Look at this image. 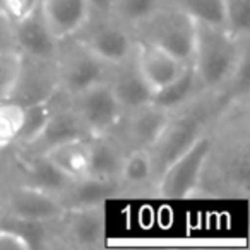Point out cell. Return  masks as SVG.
<instances>
[{
    "mask_svg": "<svg viewBox=\"0 0 250 250\" xmlns=\"http://www.w3.org/2000/svg\"><path fill=\"white\" fill-rule=\"evenodd\" d=\"M240 42L225 28L197 24L192 65L202 89L223 86L238 70L242 60Z\"/></svg>",
    "mask_w": 250,
    "mask_h": 250,
    "instance_id": "1",
    "label": "cell"
},
{
    "mask_svg": "<svg viewBox=\"0 0 250 250\" xmlns=\"http://www.w3.org/2000/svg\"><path fill=\"white\" fill-rule=\"evenodd\" d=\"M141 42L160 46L184 63H192L197 22L180 9L165 4L151 18L137 26Z\"/></svg>",
    "mask_w": 250,
    "mask_h": 250,
    "instance_id": "2",
    "label": "cell"
},
{
    "mask_svg": "<svg viewBox=\"0 0 250 250\" xmlns=\"http://www.w3.org/2000/svg\"><path fill=\"white\" fill-rule=\"evenodd\" d=\"M76 40L110 67L130 59L137 46V40L132 36L130 28L122 24L113 16L91 14Z\"/></svg>",
    "mask_w": 250,
    "mask_h": 250,
    "instance_id": "3",
    "label": "cell"
},
{
    "mask_svg": "<svg viewBox=\"0 0 250 250\" xmlns=\"http://www.w3.org/2000/svg\"><path fill=\"white\" fill-rule=\"evenodd\" d=\"M214 149V141L202 134L182 156L171 161L158 177V192L165 199L190 197L201 184L202 173Z\"/></svg>",
    "mask_w": 250,
    "mask_h": 250,
    "instance_id": "4",
    "label": "cell"
},
{
    "mask_svg": "<svg viewBox=\"0 0 250 250\" xmlns=\"http://www.w3.org/2000/svg\"><path fill=\"white\" fill-rule=\"evenodd\" d=\"M72 45L62 46L57 57V79L59 91H63L70 98L77 96L83 91L108 81L111 69L110 65L100 60L89 52L84 45H81L76 38H72Z\"/></svg>",
    "mask_w": 250,
    "mask_h": 250,
    "instance_id": "5",
    "label": "cell"
},
{
    "mask_svg": "<svg viewBox=\"0 0 250 250\" xmlns=\"http://www.w3.org/2000/svg\"><path fill=\"white\" fill-rule=\"evenodd\" d=\"M72 108L86 127L89 137L108 136L125 113L108 81L74 96Z\"/></svg>",
    "mask_w": 250,
    "mask_h": 250,
    "instance_id": "6",
    "label": "cell"
},
{
    "mask_svg": "<svg viewBox=\"0 0 250 250\" xmlns=\"http://www.w3.org/2000/svg\"><path fill=\"white\" fill-rule=\"evenodd\" d=\"M67 206L57 192L38 185H19L12 188L5 199V212L9 218L22 223L46 225L63 218Z\"/></svg>",
    "mask_w": 250,
    "mask_h": 250,
    "instance_id": "7",
    "label": "cell"
},
{
    "mask_svg": "<svg viewBox=\"0 0 250 250\" xmlns=\"http://www.w3.org/2000/svg\"><path fill=\"white\" fill-rule=\"evenodd\" d=\"M204 134V125L197 117L192 115H177L171 117L161 136L151 147V156L154 163L156 180L163 170L185 153L199 137Z\"/></svg>",
    "mask_w": 250,
    "mask_h": 250,
    "instance_id": "8",
    "label": "cell"
},
{
    "mask_svg": "<svg viewBox=\"0 0 250 250\" xmlns=\"http://www.w3.org/2000/svg\"><path fill=\"white\" fill-rule=\"evenodd\" d=\"M60 221H63V233L72 245L83 249L100 247L106 233L104 202L67 208Z\"/></svg>",
    "mask_w": 250,
    "mask_h": 250,
    "instance_id": "9",
    "label": "cell"
},
{
    "mask_svg": "<svg viewBox=\"0 0 250 250\" xmlns=\"http://www.w3.org/2000/svg\"><path fill=\"white\" fill-rule=\"evenodd\" d=\"M14 36L19 46V53L26 59L57 62L62 42L55 38L46 26L40 9L31 16L14 24Z\"/></svg>",
    "mask_w": 250,
    "mask_h": 250,
    "instance_id": "10",
    "label": "cell"
},
{
    "mask_svg": "<svg viewBox=\"0 0 250 250\" xmlns=\"http://www.w3.org/2000/svg\"><path fill=\"white\" fill-rule=\"evenodd\" d=\"M38 9L60 42L76 38L93 14L87 0H40Z\"/></svg>",
    "mask_w": 250,
    "mask_h": 250,
    "instance_id": "11",
    "label": "cell"
},
{
    "mask_svg": "<svg viewBox=\"0 0 250 250\" xmlns=\"http://www.w3.org/2000/svg\"><path fill=\"white\" fill-rule=\"evenodd\" d=\"M134 59H136L141 74L144 76V79L147 81L153 91H158L167 84H170L188 65V63L180 62L173 55L161 50L160 46L141 42V40H137Z\"/></svg>",
    "mask_w": 250,
    "mask_h": 250,
    "instance_id": "12",
    "label": "cell"
},
{
    "mask_svg": "<svg viewBox=\"0 0 250 250\" xmlns=\"http://www.w3.org/2000/svg\"><path fill=\"white\" fill-rule=\"evenodd\" d=\"M115 74L108 76V84L113 89L124 111H130L153 101L154 91L141 74L134 55L125 62L113 65Z\"/></svg>",
    "mask_w": 250,
    "mask_h": 250,
    "instance_id": "13",
    "label": "cell"
},
{
    "mask_svg": "<svg viewBox=\"0 0 250 250\" xmlns=\"http://www.w3.org/2000/svg\"><path fill=\"white\" fill-rule=\"evenodd\" d=\"M127 113H129L127 137L130 141V149L132 147L151 149L173 117V113L154 104L153 101L139 108H134Z\"/></svg>",
    "mask_w": 250,
    "mask_h": 250,
    "instance_id": "14",
    "label": "cell"
},
{
    "mask_svg": "<svg viewBox=\"0 0 250 250\" xmlns=\"http://www.w3.org/2000/svg\"><path fill=\"white\" fill-rule=\"evenodd\" d=\"M42 156L70 182L83 180L89 175V137L57 144Z\"/></svg>",
    "mask_w": 250,
    "mask_h": 250,
    "instance_id": "15",
    "label": "cell"
},
{
    "mask_svg": "<svg viewBox=\"0 0 250 250\" xmlns=\"http://www.w3.org/2000/svg\"><path fill=\"white\" fill-rule=\"evenodd\" d=\"M81 137H89V134H87L81 118L74 111V108H60V110L53 111L43 132L29 147L43 154L46 149L57 146V144L67 143L72 139H81Z\"/></svg>",
    "mask_w": 250,
    "mask_h": 250,
    "instance_id": "16",
    "label": "cell"
},
{
    "mask_svg": "<svg viewBox=\"0 0 250 250\" xmlns=\"http://www.w3.org/2000/svg\"><path fill=\"white\" fill-rule=\"evenodd\" d=\"M125 153L108 136L89 137V175L101 182H118Z\"/></svg>",
    "mask_w": 250,
    "mask_h": 250,
    "instance_id": "17",
    "label": "cell"
},
{
    "mask_svg": "<svg viewBox=\"0 0 250 250\" xmlns=\"http://www.w3.org/2000/svg\"><path fill=\"white\" fill-rule=\"evenodd\" d=\"M202 89L199 84L197 74L192 63H188L178 77H175L170 84H167L161 89L154 91L153 94V103L158 106L165 108L170 113L178 111L182 106L188 103L192 98L197 94V91Z\"/></svg>",
    "mask_w": 250,
    "mask_h": 250,
    "instance_id": "18",
    "label": "cell"
},
{
    "mask_svg": "<svg viewBox=\"0 0 250 250\" xmlns=\"http://www.w3.org/2000/svg\"><path fill=\"white\" fill-rule=\"evenodd\" d=\"M118 182L132 188H141L151 182H156L151 151L144 147H132L129 153H125Z\"/></svg>",
    "mask_w": 250,
    "mask_h": 250,
    "instance_id": "19",
    "label": "cell"
},
{
    "mask_svg": "<svg viewBox=\"0 0 250 250\" xmlns=\"http://www.w3.org/2000/svg\"><path fill=\"white\" fill-rule=\"evenodd\" d=\"M168 4L180 9L197 24L225 28V0H167Z\"/></svg>",
    "mask_w": 250,
    "mask_h": 250,
    "instance_id": "20",
    "label": "cell"
},
{
    "mask_svg": "<svg viewBox=\"0 0 250 250\" xmlns=\"http://www.w3.org/2000/svg\"><path fill=\"white\" fill-rule=\"evenodd\" d=\"M22 106H24V118H22L21 134H19L18 141L24 146H31L43 132L45 125L48 124L50 117L57 108L53 106V96L33 101L29 104H22Z\"/></svg>",
    "mask_w": 250,
    "mask_h": 250,
    "instance_id": "21",
    "label": "cell"
},
{
    "mask_svg": "<svg viewBox=\"0 0 250 250\" xmlns=\"http://www.w3.org/2000/svg\"><path fill=\"white\" fill-rule=\"evenodd\" d=\"M163 4L165 0H115L111 16L127 28H137Z\"/></svg>",
    "mask_w": 250,
    "mask_h": 250,
    "instance_id": "22",
    "label": "cell"
},
{
    "mask_svg": "<svg viewBox=\"0 0 250 250\" xmlns=\"http://www.w3.org/2000/svg\"><path fill=\"white\" fill-rule=\"evenodd\" d=\"M24 106L18 101L0 100V146H7L18 141L21 134Z\"/></svg>",
    "mask_w": 250,
    "mask_h": 250,
    "instance_id": "23",
    "label": "cell"
},
{
    "mask_svg": "<svg viewBox=\"0 0 250 250\" xmlns=\"http://www.w3.org/2000/svg\"><path fill=\"white\" fill-rule=\"evenodd\" d=\"M22 69V55L19 52H0V100L12 96Z\"/></svg>",
    "mask_w": 250,
    "mask_h": 250,
    "instance_id": "24",
    "label": "cell"
},
{
    "mask_svg": "<svg viewBox=\"0 0 250 250\" xmlns=\"http://www.w3.org/2000/svg\"><path fill=\"white\" fill-rule=\"evenodd\" d=\"M226 31L238 40L250 31V0H225Z\"/></svg>",
    "mask_w": 250,
    "mask_h": 250,
    "instance_id": "25",
    "label": "cell"
},
{
    "mask_svg": "<svg viewBox=\"0 0 250 250\" xmlns=\"http://www.w3.org/2000/svg\"><path fill=\"white\" fill-rule=\"evenodd\" d=\"M38 5L40 0H0V16L14 26L31 16Z\"/></svg>",
    "mask_w": 250,
    "mask_h": 250,
    "instance_id": "26",
    "label": "cell"
},
{
    "mask_svg": "<svg viewBox=\"0 0 250 250\" xmlns=\"http://www.w3.org/2000/svg\"><path fill=\"white\" fill-rule=\"evenodd\" d=\"M91 7V12L98 16H111L113 12L115 0H87Z\"/></svg>",
    "mask_w": 250,
    "mask_h": 250,
    "instance_id": "27",
    "label": "cell"
},
{
    "mask_svg": "<svg viewBox=\"0 0 250 250\" xmlns=\"http://www.w3.org/2000/svg\"><path fill=\"white\" fill-rule=\"evenodd\" d=\"M2 216H4V204L0 201V221H2Z\"/></svg>",
    "mask_w": 250,
    "mask_h": 250,
    "instance_id": "28",
    "label": "cell"
}]
</instances>
